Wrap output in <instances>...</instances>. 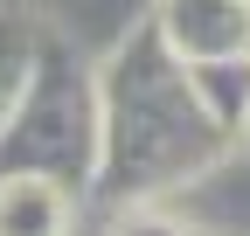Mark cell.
I'll use <instances>...</instances> for the list:
<instances>
[{"mask_svg": "<svg viewBox=\"0 0 250 236\" xmlns=\"http://www.w3.org/2000/svg\"><path fill=\"white\" fill-rule=\"evenodd\" d=\"M229 153V132L202 111L188 63L139 21L104 70H98V195L111 201H153L181 188Z\"/></svg>", "mask_w": 250, "mask_h": 236, "instance_id": "1", "label": "cell"}, {"mask_svg": "<svg viewBox=\"0 0 250 236\" xmlns=\"http://www.w3.org/2000/svg\"><path fill=\"white\" fill-rule=\"evenodd\" d=\"M0 174H42L70 195L98 188V70H83L62 35H42L35 70L0 118Z\"/></svg>", "mask_w": 250, "mask_h": 236, "instance_id": "2", "label": "cell"}, {"mask_svg": "<svg viewBox=\"0 0 250 236\" xmlns=\"http://www.w3.org/2000/svg\"><path fill=\"white\" fill-rule=\"evenodd\" d=\"M146 21L181 63H215L250 49V0H153Z\"/></svg>", "mask_w": 250, "mask_h": 236, "instance_id": "3", "label": "cell"}, {"mask_svg": "<svg viewBox=\"0 0 250 236\" xmlns=\"http://www.w3.org/2000/svg\"><path fill=\"white\" fill-rule=\"evenodd\" d=\"M77 195L42 174H0V236H70Z\"/></svg>", "mask_w": 250, "mask_h": 236, "instance_id": "4", "label": "cell"}, {"mask_svg": "<svg viewBox=\"0 0 250 236\" xmlns=\"http://www.w3.org/2000/svg\"><path fill=\"white\" fill-rule=\"evenodd\" d=\"M42 14L28 7V0H0V118L14 111V98H21V83H28V70H35V56H42Z\"/></svg>", "mask_w": 250, "mask_h": 236, "instance_id": "5", "label": "cell"}, {"mask_svg": "<svg viewBox=\"0 0 250 236\" xmlns=\"http://www.w3.org/2000/svg\"><path fill=\"white\" fill-rule=\"evenodd\" d=\"M188 83H195L202 111L236 139L243 111H250V49H243V56H215V63H188Z\"/></svg>", "mask_w": 250, "mask_h": 236, "instance_id": "6", "label": "cell"}, {"mask_svg": "<svg viewBox=\"0 0 250 236\" xmlns=\"http://www.w3.org/2000/svg\"><path fill=\"white\" fill-rule=\"evenodd\" d=\"M111 236H195V229L174 222V216H153L146 201H125V216L111 222Z\"/></svg>", "mask_w": 250, "mask_h": 236, "instance_id": "7", "label": "cell"}, {"mask_svg": "<svg viewBox=\"0 0 250 236\" xmlns=\"http://www.w3.org/2000/svg\"><path fill=\"white\" fill-rule=\"evenodd\" d=\"M236 139H243V146H250V111H243V125H236Z\"/></svg>", "mask_w": 250, "mask_h": 236, "instance_id": "8", "label": "cell"}]
</instances>
